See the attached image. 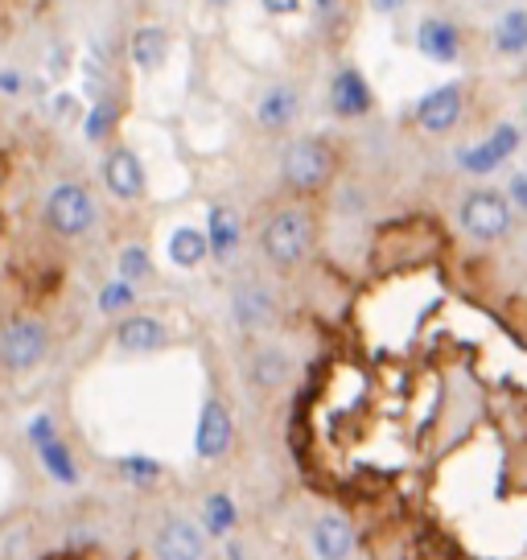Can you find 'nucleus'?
<instances>
[{"mask_svg": "<svg viewBox=\"0 0 527 560\" xmlns=\"http://www.w3.org/2000/svg\"><path fill=\"white\" fill-rule=\"evenodd\" d=\"M128 58L141 74H153L169 62V30L165 25H141L132 30V42H128Z\"/></svg>", "mask_w": 527, "mask_h": 560, "instance_id": "f3484780", "label": "nucleus"}, {"mask_svg": "<svg viewBox=\"0 0 527 560\" xmlns=\"http://www.w3.org/2000/svg\"><path fill=\"white\" fill-rule=\"evenodd\" d=\"M235 524H239L235 499L223 494V490L207 494V503H202V532H207V536H231V527Z\"/></svg>", "mask_w": 527, "mask_h": 560, "instance_id": "4be33fe9", "label": "nucleus"}, {"mask_svg": "<svg viewBox=\"0 0 527 560\" xmlns=\"http://www.w3.org/2000/svg\"><path fill=\"white\" fill-rule=\"evenodd\" d=\"M202 231H207V256L214 264H227L235 256V247H239V214L223 207V202H214Z\"/></svg>", "mask_w": 527, "mask_h": 560, "instance_id": "dca6fc26", "label": "nucleus"}, {"mask_svg": "<svg viewBox=\"0 0 527 560\" xmlns=\"http://www.w3.org/2000/svg\"><path fill=\"white\" fill-rule=\"evenodd\" d=\"M417 50L429 62H437V67H454L457 58H461V30L449 18L429 13V18L417 21Z\"/></svg>", "mask_w": 527, "mask_h": 560, "instance_id": "9b49d317", "label": "nucleus"}, {"mask_svg": "<svg viewBox=\"0 0 527 560\" xmlns=\"http://www.w3.org/2000/svg\"><path fill=\"white\" fill-rule=\"evenodd\" d=\"M367 4L379 13V18H391V13H400V9H405L408 0H367Z\"/></svg>", "mask_w": 527, "mask_h": 560, "instance_id": "c756f323", "label": "nucleus"}, {"mask_svg": "<svg viewBox=\"0 0 527 560\" xmlns=\"http://www.w3.org/2000/svg\"><path fill=\"white\" fill-rule=\"evenodd\" d=\"M137 305V284H128V280H107L104 289H99V314H128Z\"/></svg>", "mask_w": 527, "mask_h": 560, "instance_id": "393cba45", "label": "nucleus"}, {"mask_svg": "<svg viewBox=\"0 0 527 560\" xmlns=\"http://www.w3.org/2000/svg\"><path fill=\"white\" fill-rule=\"evenodd\" d=\"M289 380V359L281 350H256L251 354V384L256 387H281Z\"/></svg>", "mask_w": 527, "mask_h": 560, "instance_id": "5701e85b", "label": "nucleus"}, {"mask_svg": "<svg viewBox=\"0 0 527 560\" xmlns=\"http://www.w3.org/2000/svg\"><path fill=\"white\" fill-rule=\"evenodd\" d=\"M227 560H247L244 548H239V544H231V548H227Z\"/></svg>", "mask_w": 527, "mask_h": 560, "instance_id": "2f4dec72", "label": "nucleus"}, {"mask_svg": "<svg viewBox=\"0 0 527 560\" xmlns=\"http://www.w3.org/2000/svg\"><path fill=\"white\" fill-rule=\"evenodd\" d=\"M466 112V88L461 83H445V88L429 91L417 104V128L424 132H449Z\"/></svg>", "mask_w": 527, "mask_h": 560, "instance_id": "ddd939ff", "label": "nucleus"}, {"mask_svg": "<svg viewBox=\"0 0 527 560\" xmlns=\"http://www.w3.org/2000/svg\"><path fill=\"white\" fill-rule=\"evenodd\" d=\"M317 4H321V9H330V4H335V0H317Z\"/></svg>", "mask_w": 527, "mask_h": 560, "instance_id": "473e14b6", "label": "nucleus"}, {"mask_svg": "<svg viewBox=\"0 0 527 560\" xmlns=\"http://www.w3.org/2000/svg\"><path fill=\"white\" fill-rule=\"evenodd\" d=\"M165 256H169L174 268H198V264L207 260V231L177 228L169 235V244H165Z\"/></svg>", "mask_w": 527, "mask_h": 560, "instance_id": "aec40b11", "label": "nucleus"}, {"mask_svg": "<svg viewBox=\"0 0 527 560\" xmlns=\"http://www.w3.org/2000/svg\"><path fill=\"white\" fill-rule=\"evenodd\" d=\"M457 223L478 244H499L515 228V210L499 190H470L457 202Z\"/></svg>", "mask_w": 527, "mask_h": 560, "instance_id": "7ed1b4c3", "label": "nucleus"}, {"mask_svg": "<svg viewBox=\"0 0 527 560\" xmlns=\"http://www.w3.org/2000/svg\"><path fill=\"white\" fill-rule=\"evenodd\" d=\"M165 342H169V330L153 314H132L116 326V347L128 350V354H157Z\"/></svg>", "mask_w": 527, "mask_h": 560, "instance_id": "4468645a", "label": "nucleus"}, {"mask_svg": "<svg viewBox=\"0 0 527 560\" xmlns=\"http://www.w3.org/2000/svg\"><path fill=\"white\" fill-rule=\"evenodd\" d=\"M511 202V210H527V177L524 174H511V186L503 194Z\"/></svg>", "mask_w": 527, "mask_h": 560, "instance_id": "cd10ccee", "label": "nucleus"}, {"mask_svg": "<svg viewBox=\"0 0 527 560\" xmlns=\"http://www.w3.org/2000/svg\"><path fill=\"white\" fill-rule=\"evenodd\" d=\"M231 438H235V424H231L227 404L219 396H207L202 412H198V424H194V454L202 462H219L231 450Z\"/></svg>", "mask_w": 527, "mask_h": 560, "instance_id": "6e6552de", "label": "nucleus"}, {"mask_svg": "<svg viewBox=\"0 0 527 560\" xmlns=\"http://www.w3.org/2000/svg\"><path fill=\"white\" fill-rule=\"evenodd\" d=\"M116 272H120V280H128V284H141V280L153 277V260H149V247H144V244L120 247Z\"/></svg>", "mask_w": 527, "mask_h": 560, "instance_id": "b1692460", "label": "nucleus"}, {"mask_svg": "<svg viewBox=\"0 0 527 560\" xmlns=\"http://www.w3.org/2000/svg\"><path fill=\"white\" fill-rule=\"evenodd\" d=\"M309 544H314L317 560H347L354 552V532L342 515H321L309 532Z\"/></svg>", "mask_w": 527, "mask_h": 560, "instance_id": "a211bd4d", "label": "nucleus"}, {"mask_svg": "<svg viewBox=\"0 0 527 560\" xmlns=\"http://www.w3.org/2000/svg\"><path fill=\"white\" fill-rule=\"evenodd\" d=\"M25 433H30V445L37 450V462L46 466V474H50L54 482L74 487V482H79V466H74V454L67 450V441L58 438L50 412H37Z\"/></svg>", "mask_w": 527, "mask_h": 560, "instance_id": "0eeeda50", "label": "nucleus"}, {"mask_svg": "<svg viewBox=\"0 0 527 560\" xmlns=\"http://www.w3.org/2000/svg\"><path fill=\"white\" fill-rule=\"evenodd\" d=\"M264 13H272V18H293L301 13V0H260Z\"/></svg>", "mask_w": 527, "mask_h": 560, "instance_id": "c85d7f7f", "label": "nucleus"}, {"mask_svg": "<svg viewBox=\"0 0 527 560\" xmlns=\"http://www.w3.org/2000/svg\"><path fill=\"white\" fill-rule=\"evenodd\" d=\"M50 350V334L37 317H13L0 326V368L21 375L34 371Z\"/></svg>", "mask_w": 527, "mask_h": 560, "instance_id": "39448f33", "label": "nucleus"}, {"mask_svg": "<svg viewBox=\"0 0 527 560\" xmlns=\"http://www.w3.org/2000/svg\"><path fill=\"white\" fill-rule=\"evenodd\" d=\"M104 186L112 198L120 202H141L144 190H149V177H144V161L128 149V144H116L104 158Z\"/></svg>", "mask_w": 527, "mask_h": 560, "instance_id": "1a4fd4ad", "label": "nucleus"}, {"mask_svg": "<svg viewBox=\"0 0 527 560\" xmlns=\"http://www.w3.org/2000/svg\"><path fill=\"white\" fill-rule=\"evenodd\" d=\"M46 223L62 240H79L95 228V198L83 182H58L46 194Z\"/></svg>", "mask_w": 527, "mask_h": 560, "instance_id": "20e7f679", "label": "nucleus"}, {"mask_svg": "<svg viewBox=\"0 0 527 560\" xmlns=\"http://www.w3.org/2000/svg\"><path fill=\"white\" fill-rule=\"evenodd\" d=\"M297 116H301V91L289 88V83L268 88L260 95V104H256V124H260L264 132H284Z\"/></svg>", "mask_w": 527, "mask_h": 560, "instance_id": "2eb2a0df", "label": "nucleus"}, {"mask_svg": "<svg viewBox=\"0 0 527 560\" xmlns=\"http://www.w3.org/2000/svg\"><path fill=\"white\" fill-rule=\"evenodd\" d=\"M338 174V149L326 137H297L281 153V182L293 194L326 190Z\"/></svg>", "mask_w": 527, "mask_h": 560, "instance_id": "f257e3e1", "label": "nucleus"}, {"mask_svg": "<svg viewBox=\"0 0 527 560\" xmlns=\"http://www.w3.org/2000/svg\"><path fill=\"white\" fill-rule=\"evenodd\" d=\"M317 240V219L309 207H281L260 231V252L277 268H297Z\"/></svg>", "mask_w": 527, "mask_h": 560, "instance_id": "f03ea898", "label": "nucleus"}, {"mask_svg": "<svg viewBox=\"0 0 527 560\" xmlns=\"http://www.w3.org/2000/svg\"><path fill=\"white\" fill-rule=\"evenodd\" d=\"M157 560H207V532L190 520H165L153 536Z\"/></svg>", "mask_w": 527, "mask_h": 560, "instance_id": "f8f14e48", "label": "nucleus"}, {"mask_svg": "<svg viewBox=\"0 0 527 560\" xmlns=\"http://www.w3.org/2000/svg\"><path fill=\"white\" fill-rule=\"evenodd\" d=\"M116 132V104L112 100H99V104L87 112V120H83V137L91 140V144H99V140H107Z\"/></svg>", "mask_w": 527, "mask_h": 560, "instance_id": "a878e982", "label": "nucleus"}, {"mask_svg": "<svg viewBox=\"0 0 527 560\" xmlns=\"http://www.w3.org/2000/svg\"><path fill=\"white\" fill-rule=\"evenodd\" d=\"M519 144H524L519 124H499L491 137H482L478 144L457 149V165H461V174L487 177V174H494V170H503V165L519 153Z\"/></svg>", "mask_w": 527, "mask_h": 560, "instance_id": "423d86ee", "label": "nucleus"}, {"mask_svg": "<svg viewBox=\"0 0 527 560\" xmlns=\"http://www.w3.org/2000/svg\"><path fill=\"white\" fill-rule=\"evenodd\" d=\"M120 474L124 478H132V482H153V478H161V462H153V457H124L120 462Z\"/></svg>", "mask_w": 527, "mask_h": 560, "instance_id": "bb28decb", "label": "nucleus"}, {"mask_svg": "<svg viewBox=\"0 0 527 560\" xmlns=\"http://www.w3.org/2000/svg\"><path fill=\"white\" fill-rule=\"evenodd\" d=\"M231 317L244 326V330H260L272 322V298L260 284H244L235 298H231Z\"/></svg>", "mask_w": 527, "mask_h": 560, "instance_id": "6ab92c4d", "label": "nucleus"}, {"mask_svg": "<svg viewBox=\"0 0 527 560\" xmlns=\"http://www.w3.org/2000/svg\"><path fill=\"white\" fill-rule=\"evenodd\" d=\"M0 91H4V95H17V91H21L17 70H0Z\"/></svg>", "mask_w": 527, "mask_h": 560, "instance_id": "7c9ffc66", "label": "nucleus"}, {"mask_svg": "<svg viewBox=\"0 0 527 560\" xmlns=\"http://www.w3.org/2000/svg\"><path fill=\"white\" fill-rule=\"evenodd\" d=\"M494 50L503 58H524L527 54V13L524 9H507L499 25H494Z\"/></svg>", "mask_w": 527, "mask_h": 560, "instance_id": "412c9836", "label": "nucleus"}, {"mask_svg": "<svg viewBox=\"0 0 527 560\" xmlns=\"http://www.w3.org/2000/svg\"><path fill=\"white\" fill-rule=\"evenodd\" d=\"M371 107H375V91H371L367 74L359 67L335 70V79H330V112L338 120H363V116H371Z\"/></svg>", "mask_w": 527, "mask_h": 560, "instance_id": "9d476101", "label": "nucleus"}]
</instances>
